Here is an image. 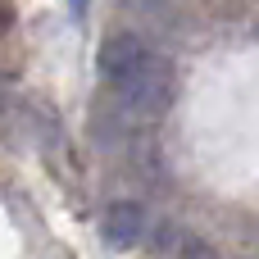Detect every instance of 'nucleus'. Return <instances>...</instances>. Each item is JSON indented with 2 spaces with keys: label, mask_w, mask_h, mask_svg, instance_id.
Masks as SVG:
<instances>
[{
  "label": "nucleus",
  "mask_w": 259,
  "mask_h": 259,
  "mask_svg": "<svg viewBox=\"0 0 259 259\" xmlns=\"http://www.w3.org/2000/svg\"><path fill=\"white\" fill-rule=\"evenodd\" d=\"M123 5H137V9H146V5H159V0H123Z\"/></svg>",
  "instance_id": "obj_4"
},
{
  "label": "nucleus",
  "mask_w": 259,
  "mask_h": 259,
  "mask_svg": "<svg viewBox=\"0 0 259 259\" xmlns=\"http://www.w3.org/2000/svg\"><path fill=\"white\" fill-rule=\"evenodd\" d=\"M14 27V0H0V36Z\"/></svg>",
  "instance_id": "obj_3"
},
{
  "label": "nucleus",
  "mask_w": 259,
  "mask_h": 259,
  "mask_svg": "<svg viewBox=\"0 0 259 259\" xmlns=\"http://www.w3.org/2000/svg\"><path fill=\"white\" fill-rule=\"evenodd\" d=\"M146 232V209L137 200H114L105 214H100V237L114 246V250H132Z\"/></svg>",
  "instance_id": "obj_2"
},
{
  "label": "nucleus",
  "mask_w": 259,
  "mask_h": 259,
  "mask_svg": "<svg viewBox=\"0 0 259 259\" xmlns=\"http://www.w3.org/2000/svg\"><path fill=\"white\" fill-rule=\"evenodd\" d=\"M96 68L100 77L109 82V91L141 109V114H164L173 105V91H178V77H173V64L150 46L141 41L137 32H114L100 41V55H96Z\"/></svg>",
  "instance_id": "obj_1"
},
{
  "label": "nucleus",
  "mask_w": 259,
  "mask_h": 259,
  "mask_svg": "<svg viewBox=\"0 0 259 259\" xmlns=\"http://www.w3.org/2000/svg\"><path fill=\"white\" fill-rule=\"evenodd\" d=\"M73 14H87V0H73Z\"/></svg>",
  "instance_id": "obj_5"
}]
</instances>
